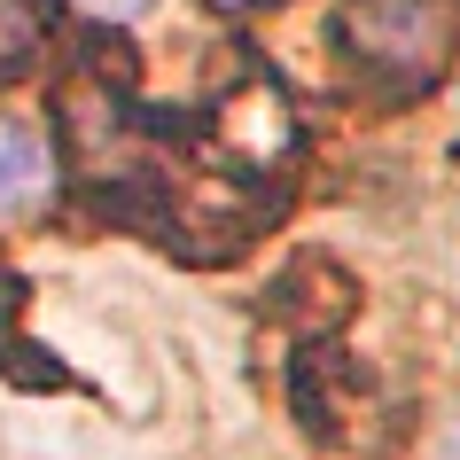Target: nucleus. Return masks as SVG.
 Segmentation results:
<instances>
[{"label": "nucleus", "instance_id": "7ed1b4c3", "mask_svg": "<svg viewBox=\"0 0 460 460\" xmlns=\"http://www.w3.org/2000/svg\"><path fill=\"white\" fill-rule=\"evenodd\" d=\"M55 48V0H0V78H24Z\"/></svg>", "mask_w": 460, "mask_h": 460}, {"label": "nucleus", "instance_id": "20e7f679", "mask_svg": "<svg viewBox=\"0 0 460 460\" xmlns=\"http://www.w3.org/2000/svg\"><path fill=\"white\" fill-rule=\"evenodd\" d=\"M71 8H78V16H94V24H133L148 0H71Z\"/></svg>", "mask_w": 460, "mask_h": 460}, {"label": "nucleus", "instance_id": "f03ea898", "mask_svg": "<svg viewBox=\"0 0 460 460\" xmlns=\"http://www.w3.org/2000/svg\"><path fill=\"white\" fill-rule=\"evenodd\" d=\"M55 180H63V164H55V141H48V125L0 118V218H16V211H40V203L55 195Z\"/></svg>", "mask_w": 460, "mask_h": 460}, {"label": "nucleus", "instance_id": "f257e3e1", "mask_svg": "<svg viewBox=\"0 0 460 460\" xmlns=\"http://www.w3.org/2000/svg\"><path fill=\"white\" fill-rule=\"evenodd\" d=\"M336 55L367 102H421L460 55V0H343Z\"/></svg>", "mask_w": 460, "mask_h": 460}, {"label": "nucleus", "instance_id": "39448f33", "mask_svg": "<svg viewBox=\"0 0 460 460\" xmlns=\"http://www.w3.org/2000/svg\"><path fill=\"white\" fill-rule=\"evenodd\" d=\"M211 16H258V8H281V0H203Z\"/></svg>", "mask_w": 460, "mask_h": 460}]
</instances>
